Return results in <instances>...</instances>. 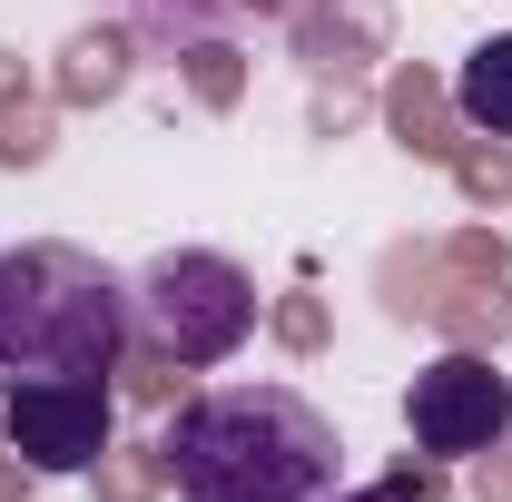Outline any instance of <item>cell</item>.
Segmentation results:
<instances>
[{
    "label": "cell",
    "instance_id": "3957f363",
    "mask_svg": "<svg viewBox=\"0 0 512 502\" xmlns=\"http://www.w3.org/2000/svg\"><path fill=\"white\" fill-rule=\"evenodd\" d=\"M128 325L148 355L188 365V375H217L227 355H247L256 335V276L217 247H168L148 256V276L128 286Z\"/></svg>",
    "mask_w": 512,
    "mask_h": 502
},
{
    "label": "cell",
    "instance_id": "7a4b0ae2",
    "mask_svg": "<svg viewBox=\"0 0 512 502\" xmlns=\"http://www.w3.org/2000/svg\"><path fill=\"white\" fill-rule=\"evenodd\" d=\"M138 345L128 325V276H109L69 237L0 247V384L30 375H119Z\"/></svg>",
    "mask_w": 512,
    "mask_h": 502
},
{
    "label": "cell",
    "instance_id": "277c9868",
    "mask_svg": "<svg viewBox=\"0 0 512 502\" xmlns=\"http://www.w3.org/2000/svg\"><path fill=\"white\" fill-rule=\"evenodd\" d=\"M109 375H30V384H0V443L30 463V473H89L109 453Z\"/></svg>",
    "mask_w": 512,
    "mask_h": 502
},
{
    "label": "cell",
    "instance_id": "ba28073f",
    "mask_svg": "<svg viewBox=\"0 0 512 502\" xmlns=\"http://www.w3.org/2000/svg\"><path fill=\"white\" fill-rule=\"evenodd\" d=\"M335 502H424V483L394 473V483H355V493H335Z\"/></svg>",
    "mask_w": 512,
    "mask_h": 502
},
{
    "label": "cell",
    "instance_id": "8992f818",
    "mask_svg": "<svg viewBox=\"0 0 512 502\" xmlns=\"http://www.w3.org/2000/svg\"><path fill=\"white\" fill-rule=\"evenodd\" d=\"M453 109L473 128H493V138H512V30H493L483 50H463V69H453Z\"/></svg>",
    "mask_w": 512,
    "mask_h": 502
},
{
    "label": "cell",
    "instance_id": "6da1fadb",
    "mask_svg": "<svg viewBox=\"0 0 512 502\" xmlns=\"http://www.w3.org/2000/svg\"><path fill=\"white\" fill-rule=\"evenodd\" d=\"M168 483L178 502H335V424L296 384H207L168 424Z\"/></svg>",
    "mask_w": 512,
    "mask_h": 502
},
{
    "label": "cell",
    "instance_id": "5b68a950",
    "mask_svg": "<svg viewBox=\"0 0 512 502\" xmlns=\"http://www.w3.org/2000/svg\"><path fill=\"white\" fill-rule=\"evenodd\" d=\"M404 434L424 443L434 463L503 453V434H512V375L493 365V355H434L424 375L404 384Z\"/></svg>",
    "mask_w": 512,
    "mask_h": 502
},
{
    "label": "cell",
    "instance_id": "52a82bcc",
    "mask_svg": "<svg viewBox=\"0 0 512 502\" xmlns=\"http://www.w3.org/2000/svg\"><path fill=\"white\" fill-rule=\"evenodd\" d=\"M247 10H266V0H128V20L148 40H207V30H227Z\"/></svg>",
    "mask_w": 512,
    "mask_h": 502
}]
</instances>
